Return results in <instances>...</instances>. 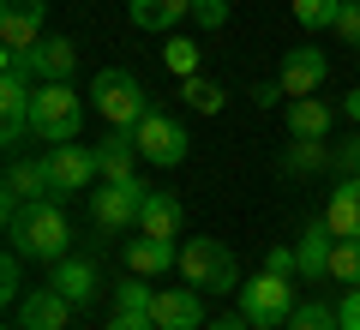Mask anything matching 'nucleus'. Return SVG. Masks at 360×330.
<instances>
[{
	"instance_id": "nucleus-1",
	"label": "nucleus",
	"mask_w": 360,
	"mask_h": 330,
	"mask_svg": "<svg viewBox=\"0 0 360 330\" xmlns=\"http://www.w3.org/2000/svg\"><path fill=\"white\" fill-rule=\"evenodd\" d=\"M6 241H13L25 258H37V265H60L66 246H72V222H66L60 198H37L18 216H6Z\"/></svg>"
},
{
	"instance_id": "nucleus-2",
	"label": "nucleus",
	"mask_w": 360,
	"mask_h": 330,
	"mask_svg": "<svg viewBox=\"0 0 360 330\" xmlns=\"http://www.w3.org/2000/svg\"><path fill=\"white\" fill-rule=\"evenodd\" d=\"M84 96H90V108H96L108 127H139V120L156 108L150 90L139 84V72H127V66H103V72L90 78Z\"/></svg>"
},
{
	"instance_id": "nucleus-3",
	"label": "nucleus",
	"mask_w": 360,
	"mask_h": 330,
	"mask_svg": "<svg viewBox=\"0 0 360 330\" xmlns=\"http://www.w3.org/2000/svg\"><path fill=\"white\" fill-rule=\"evenodd\" d=\"M180 277L193 282V288L205 294H240V258L229 253V241H210V234H198V241L180 246Z\"/></svg>"
},
{
	"instance_id": "nucleus-4",
	"label": "nucleus",
	"mask_w": 360,
	"mask_h": 330,
	"mask_svg": "<svg viewBox=\"0 0 360 330\" xmlns=\"http://www.w3.org/2000/svg\"><path fill=\"white\" fill-rule=\"evenodd\" d=\"M30 132L42 144H72L84 132V96L72 84H37V102H30Z\"/></svg>"
},
{
	"instance_id": "nucleus-5",
	"label": "nucleus",
	"mask_w": 360,
	"mask_h": 330,
	"mask_svg": "<svg viewBox=\"0 0 360 330\" xmlns=\"http://www.w3.org/2000/svg\"><path fill=\"white\" fill-rule=\"evenodd\" d=\"M234 300H240V318L252 330H283L288 318H295V288H288V277H252V282H240V294H234Z\"/></svg>"
},
{
	"instance_id": "nucleus-6",
	"label": "nucleus",
	"mask_w": 360,
	"mask_h": 330,
	"mask_svg": "<svg viewBox=\"0 0 360 330\" xmlns=\"http://www.w3.org/2000/svg\"><path fill=\"white\" fill-rule=\"evenodd\" d=\"M42 168H49V198H72V192H90L96 180H103V168H96V144H49L42 151Z\"/></svg>"
},
{
	"instance_id": "nucleus-7",
	"label": "nucleus",
	"mask_w": 360,
	"mask_h": 330,
	"mask_svg": "<svg viewBox=\"0 0 360 330\" xmlns=\"http://www.w3.org/2000/svg\"><path fill=\"white\" fill-rule=\"evenodd\" d=\"M144 192H150V186H139V180H103V186H90V222H96L103 234L139 229Z\"/></svg>"
},
{
	"instance_id": "nucleus-8",
	"label": "nucleus",
	"mask_w": 360,
	"mask_h": 330,
	"mask_svg": "<svg viewBox=\"0 0 360 330\" xmlns=\"http://www.w3.org/2000/svg\"><path fill=\"white\" fill-rule=\"evenodd\" d=\"M132 139H139V156L156 168H180L186 163V151H193V139H186V127H180L168 108H150V115L132 127Z\"/></svg>"
},
{
	"instance_id": "nucleus-9",
	"label": "nucleus",
	"mask_w": 360,
	"mask_h": 330,
	"mask_svg": "<svg viewBox=\"0 0 360 330\" xmlns=\"http://www.w3.org/2000/svg\"><path fill=\"white\" fill-rule=\"evenodd\" d=\"M324 78H330V54L324 49H288L283 66H276V84H283V96H319Z\"/></svg>"
},
{
	"instance_id": "nucleus-10",
	"label": "nucleus",
	"mask_w": 360,
	"mask_h": 330,
	"mask_svg": "<svg viewBox=\"0 0 360 330\" xmlns=\"http://www.w3.org/2000/svg\"><path fill=\"white\" fill-rule=\"evenodd\" d=\"M37 198H49V168H42V156H13L6 163V192H0V216H18Z\"/></svg>"
},
{
	"instance_id": "nucleus-11",
	"label": "nucleus",
	"mask_w": 360,
	"mask_h": 330,
	"mask_svg": "<svg viewBox=\"0 0 360 330\" xmlns=\"http://www.w3.org/2000/svg\"><path fill=\"white\" fill-rule=\"evenodd\" d=\"M150 324L156 330H205V288H156L150 306Z\"/></svg>"
},
{
	"instance_id": "nucleus-12",
	"label": "nucleus",
	"mask_w": 360,
	"mask_h": 330,
	"mask_svg": "<svg viewBox=\"0 0 360 330\" xmlns=\"http://www.w3.org/2000/svg\"><path fill=\"white\" fill-rule=\"evenodd\" d=\"M18 324H25V330H66V324H72V300H66L54 282L25 288V300H18Z\"/></svg>"
},
{
	"instance_id": "nucleus-13",
	"label": "nucleus",
	"mask_w": 360,
	"mask_h": 330,
	"mask_svg": "<svg viewBox=\"0 0 360 330\" xmlns=\"http://www.w3.org/2000/svg\"><path fill=\"white\" fill-rule=\"evenodd\" d=\"M42 18H49V0H0V42L6 49L42 42Z\"/></svg>"
},
{
	"instance_id": "nucleus-14",
	"label": "nucleus",
	"mask_w": 360,
	"mask_h": 330,
	"mask_svg": "<svg viewBox=\"0 0 360 330\" xmlns=\"http://www.w3.org/2000/svg\"><path fill=\"white\" fill-rule=\"evenodd\" d=\"M174 265H180L174 241H156V234H132L127 241V270L132 277H168Z\"/></svg>"
},
{
	"instance_id": "nucleus-15",
	"label": "nucleus",
	"mask_w": 360,
	"mask_h": 330,
	"mask_svg": "<svg viewBox=\"0 0 360 330\" xmlns=\"http://www.w3.org/2000/svg\"><path fill=\"white\" fill-rule=\"evenodd\" d=\"M49 282H54L72 306H90V300H96V288H103L90 258H60V265H49Z\"/></svg>"
},
{
	"instance_id": "nucleus-16",
	"label": "nucleus",
	"mask_w": 360,
	"mask_h": 330,
	"mask_svg": "<svg viewBox=\"0 0 360 330\" xmlns=\"http://www.w3.org/2000/svg\"><path fill=\"white\" fill-rule=\"evenodd\" d=\"M30 54H37V78L42 84H72V72H78V49L66 37H42V42H30Z\"/></svg>"
},
{
	"instance_id": "nucleus-17",
	"label": "nucleus",
	"mask_w": 360,
	"mask_h": 330,
	"mask_svg": "<svg viewBox=\"0 0 360 330\" xmlns=\"http://www.w3.org/2000/svg\"><path fill=\"white\" fill-rule=\"evenodd\" d=\"M330 246H336V234L324 229V216H319V222H307V234L295 241V258H300V277H307V282L330 277Z\"/></svg>"
},
{
	"instance_id": "nucleus-18",
	"label": "nucleus",
	"mask_w": 360,
	"mask_h": 330,
	"mask_svg": "<svg viewBox=\"0 0 360 330\" xmlns=\"http://www.w3.org/2000/svg\"><path fill=\"white\" fill-rule=\"evenodd\" d=\"M336 127V108L319 96H295L288 102V139H330Z\"/></svg>"
},
{
	"instance_id": "nucleus-19",
	"label": "nucleus",
	"mask_w": 360,
	"mask_h": 330,
	"mask_svg": "<svg viewBox=\"0 0 360 330\" xmlns=\"http://www.w3.org/2000/svg\"><path fill=\"white\" fill-rule=\"evenodd\" d=\"M139 234H156V241H180V198H174V192H144Z\"/></svg>"
},
{
	"instance_id": "nucleus-20",
	"label": "nucleus",
	"mask_w": 360,
	"mask_h": 330,
	"mask_svg": "<svg viewBox=\"0 0 360 330\" xmlns=\"http://www.w3.org/2000/svg\"><path fill=\"white\" fill-rule=\"evenodd\" d=\"M132 156H139L132 127H115L103 144H96V168H103V180H132Z\"/></svg>"
},
{
	"instance_id": "nucleus-21",
	"label": "nucleus",
	"mask_w": 360,
	"mask_h": 330,
	"mask_svg": "<svg viewBox=\"0 0 360 330\" xmlns=\"http://www.w3.org/2000/svg\"><path fill=\"white\" fill-rule=\"evenodd\" d=\"M132 30H174L180 18H193V0H127Z\"/></svg>"
},
{
	"instance_id": "nucleus-22",
	"label": "nucleus",
	"mask_w": 360,
	"mask_h": 330,
	"mask_svg": "<svg viewBox=\"0 0 360 330\" xmlns=\"http://www.w3.org/2000/svg\"><path fill=\"white\" fill-rule=\"evenodd\" d=\"M330 163H336V144L330 139H295L288 156H283L288 174H312V168H330Z\"/></svg>"
},
{
	"instance_id": "nucleus-23",
	"label": "nucleus",
	"mask_w": 360,
	"mask_h": 330,
	"mask_svg": "<svg viewBox=\"0 0 360 330\" xmlns=\"http://www.w3.org/2000/svg\"><path fill=\"white\" fill-rule=\"evenodd\" d=\"M180 102H186L193 115H222V102H229V90H222L217 78L193 72V78H180Z\"/></svg>"
},
{
	"instance_id": "nucleus-24",
	"label": "nucleus",
	"mask_w": 360,
	"mask_h": 330,
	"mask_svg": "<svg viewBox=\"0 0 360 330\" xmlns=\"http://www.w3.org/2000/svg\"><path fill=\"white\" fill-rule=\"evenodd\" d=\"M150 277H132L127 270V282L115 288V318H150V306H156V288H144Z\"/></svg>"
},
{
	"instance_id": "nucleus-25",
	"label": "nucleus",
	"mask_w": 360,
	"mask_h": 330,
	"mask_svg": "<svg viewBox=\"0 0 360 330\" xmlns=\"http://www.w3.org/2000/svg\"><path fill=\"white\" fill-rule=\"evenodd\" d=\"M288 6H295L300 30H336V18H342L348 0H288Z\"/></svg>"
},
{
	"instance_id": "nucleus-26",
	"label": "nucleus",
	"mask_w": 360,
	"mask_h": 330,
	"mask_svg": "<svg viewBox=\"0 0 360 330\" xmlns=\"http://www.w3.org/2000/svg\"><path fill=\"white\" fill-rule=\"evenodd\" d=\"M198 61H205V49H198L193 37H168V42H162V66H168L174 78H193Z\"/></svg>"
},
{
	"instance_id": "nucleus-27",
	"label": "nucleus",
	"mask_w": 360,
	"mask_h": 330,
	"mask_svg": "<svg viewBox=\"0 0 360 330\" xmlns=\"http://www.w3.org/2000/svg\"><path fill=\"white\" fill-rule=\"evenodd\" d=\"M283 330H342V318H336V306H324V300H300Z\"/></svg>"
},
{
	"instance_id": "nucleus-28",
	"label": "nucleus",
	"mask_w": 360,
	"mask_h": 330,
	"mask_svg": "<svg viewBox=\"0 0 360 330\" xmlns=\"http://www.w3.org/2000/svg\"><path fill=\"white\" fill-rule=\"evenodd\" d=\"M0 300L6 306L25 300V253L18 246H6V258H0Z\"/></svg>"
},
{
	"instance_id": "nucleus-29",
	"label": "nucleus",
	"mask_w": 360,
	"mask_h": 330,
	"mask_svg": "<svg viewBox=\"0 0 360 330\" xmlns=\"http://www.w3.org/2000/svg\"><path fill=\"white\" fill-rule=\"evenodd\" d=\"M330 277L342 288H360V241H336L330 246Z\"/></svg>"
},
{
	"instance_id": "nucleus-30",
	"label": "nucleus",
	"mask_w": 360,
	"mask_h": 330,
	"mask_svg": "<svg viewBox=\"0 0 360 330\" xmlns=\"http://www.w3.org/2000/svg\"><path fill=\"white\" fill-rule=\"evenodd\" d=\"M193 25L222 30V25H229V0H193Z\"/></svg>"
},
{
	"instance_id": "nucleus-31",
	"label": "nucleus",
	"mask_w": 360,
	"mask_h": 330,
	"mask_svg": "<svg viewBox=\"0 0 360 330\" xmlns=\"http://www.w3.org/2000/svg\"><path fill=\"white\" fill-rule=\"evenodd\" d=\"M264 270H270V277H300L295 246H270V253H264Z\"/></svg>"
},
{
	"instance_id": "nucleus-32",
	"label": "nucleus",
	"mask_w": 360,
	"mask_h": 330,
	"mask_svg": "<svg viewBox=\"0 0 360 330\" xmlns=\"http://www.w3.org/2000/svg\"><path fill=\"white\" fill-rule=\"evenodd\" d=\"M336 37H342L348 49L360 54V0H348V6H342V18H336Z\"/></svg>"
},
{
	"instance_id": "nucleus-33",
	"label": "nucleus",
	"mask_w": 360,
	"mask_h": 330,
	"mask_svg": "<svg viewBox=\"0 0 360 330\" xmlns=\"http://www.w3.org/2000/svg\"><path fill=\"white\" fill-rule=\"evenodd\" d=\"M336 174H360V132H354V139H348V144H336Z\"/></svg>"
},
{
	"instance_id": "nucleus-34",
	"label": "nucleus",
	"mask_w": 360,
	"mask_h": 330,
	"mask_svg": "<svg viewBox=\"0 0 360 330\" xmlns=\"http://www.w3.org/2000/svg\"><path fill=\"white\" fill-rule=\"evenodd\" d=\"M336 318H342V330H360V288H348V294H342Z\"/></svg>"
},
{
	"instance_id": "nucleus-35",
	"label": "nucleus",
	"mask_w": 360,
	"mask_h": 330,
	"mask_svg": "<svg viewBox=\"0 0 360 330\" xmlns=\"http://www.w3.org/2000/svg\"><path fill=\"white\" fill-rule=\"evenodd\" d=\"M103 330H156V324H150V318H108Z\"/></svg>"
},
{
	"instance_id": "nucleus-36",
	"label": "nucleus",
	"mask_w": 360,
	"mask_h": 330,
	"mask_svg": "<svg viewBox=\"0 0 360 330\" xmlns=\"http://www.w3.org/2000/svg\"><path fill=\"white\" fill-rule=\"evenodd\" d=\"M342 115H348V120H360V84H354V90L342 96Z\"/></svg>"
},
{
	"instance_id": "nucleus-37",
	"label": "nucleus",
	"mask_w": 360,
	"mask_h": 330,
	"mask_svg": "<svg viewBox=\"0 0 360 330\" xmlns=\"http://www.w3.org/2000/svg\"><path fill=\"white\" fill-rule=\"evenodd\" d=\"M205 330H252V324H246V318L234 312V318H217V324H205Z\"/></svg>"
},
{
	"instance_id": "nucleus-38",
	"label": "nucleus",
	"mask_w": 360,
	"mask_h": 330,
	"mask_svg": "<svg viewBox=\"0 0 360 330\" xmlns=\"http://www.w3.org/2000/svg\"><path fill=\"white\" fill-rule=\"evenodd\" d=\"M6 330H25V324H6Z\"/></svg>"
},
{
	"instance_id": "nucleus-39",
	"label": "nucleus",
	"mask_w": 360,
	"mask_h": 330,
	"mask_svg": "<svg viewBox=\"0 0 360 330\" xmlns=\"http://www.w3.org/2000/svg\"><path fill=\"white\" fill-rule=\"evenodd\" d=\"M354 66H360V54H354Z\"/></svg>"
}]
</instances>
